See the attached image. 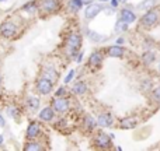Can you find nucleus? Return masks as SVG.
Wrapping results in <instances>:
<instances>
[{"instance_id": "obj_1", "label": "nucleus", "mask_w": 160, "mask_h": 151, "mask_svg": "<svg viewBox=\"0 0 160 151\" xmlns=\"http://www.w3.org/2000/svg\"><path fill=\"white\" fill-rule=\"evenodd\" d=\"M159 21H160V11L156 10L155 7L145 11V14L141 17V25L145 28H153L155 25L159 24Z\"/></svg>"}, {"instance_id": "obj_2", "label": "nucleus", "mask_w": 160, "mask_h": 151, "mask_svg": "<svg viewBox=\"0 0 160 151\" xmlns=\"http://www.w3.org/2000/svg\"><path fill=\"white\" fill-rule=\"evenodd\" d=\"M66 46L69 49V55L76 59V56L79 55V49L82 48V35L79 32L69 34V36L66 38Z\"/></svg>"}, {"instance_id": "obj_3", "label": "nucleus", "mask_w": 160, "mask_h": 151, "mask_svg": "<svg viewBox=\"0 0 160 151\" xmlns=\"http://www.w3.org/2000/svg\"><path fill=\"white\" fill-rule=\"evenodd\" d=\"M35 88H37V91H38L41 95H48V94L52 92L53 83H52V80L48 78V77H41V78L37 81Z\"/></svg>"}, {"instance_id": "obj_4", "label": "nucleus", "mask_w": 160, "mask_h": 151, "mask_svg": "<svg viewBox=\"0 0 160 151\" xmlns=\"http://www.w3.org/2000/svg\"><path fill=\"white\" fill-rule=\"evenodd\" d=\"M104 6L101 3H90L87 7L84 8V17L86 20H93L98 16L101 11H104Z\"/></svg>"}, {"instance_id": "obj_5", "label": "nucleus", "mask_w": 160, "mask_h": 151, "mask_svg": "<svg viewBox=\"0 0 160 151\" xmlns=\"http://www.w3.org/2000/svg\"><path fill=\"white\" fill-rule=\"evenodd\" d=\"M17 34V25L13 21H4L0 25V35L3 38H13Z\"/></svg>"}, {"instance_id": "obj_6", "label": "nucleus", "mask_w": 160, "mask_h": 151, "mask_svg": "<svg viewBox=\"0 0 160 151\" xmlns=\"http://www.w3.org/2000/svg\"><path fill=\"white\" fill-rule=\"evenodd\" d=\"M69 99L65 98V97H56L52 101V108L55 109L56 113H65L69 111Z\"/></svg>"}, {"instance_id": "obj_7", "label": "nucleus", "mask_w": 160, "mask_h": 151, "mask_svg": "<svg viewBox=\"0 0 160 151\" xmlns=\"http://www.w3.org/2000/svg\"><path fill=\"white\" fill-rule=\"evenodd\" d=\"M111 136L105 134V133H98V134L96 136V139H94V143H96V146L98 147V149H111V146H112V141H111Z\"/></svg>"}, {"instance_id": "obj_8", "label": "nucleus", "mask_w": 160, "mask_h": 151, "mask_svg": "<svg viewBox=\"0 0 160 151\" xmlns=\"http://www.w3.org/2000/svg\"><path fill=\"white\" fill-rule=\"evenodd\" d=\"M97 125L100 127H111L114 125V118L110 112H102L97 116Z\"/></svg>"}, {"instance_id": "obj_9", "label": "nucleus", "mask_w": 160, "mask_h": 151, "mask_svg": "<svg viewBox=\"0 0 160 151\" xmlns=\"http://www.w3.org/2000/svg\"><path fill=\"white\" fill-rule=\"evenodd\" d=\"M139 123V119L136 116H129V118H124L119 120V127L124 130H131V129H135Z\"/></svg>"}, {"instance_id": "obj_10", "label": "nucleus", "mask_w": 160, "mask_h": 151, "mask_svg": "<svg viewBox=\"0 0 160 151\" xmlns=\"http://www.w3.org/2000/svg\"><path fill=\"white\" fill-rule=\"evenodd\" d=\"M119 20L128 22V24H133L138 20V17H136V14L131 8H122L121 13H119Z\"/></svg>"}, {"instance_id": "obj_11", "label": "nucleus", "mask_w": 160, "mask_h": 151, "mask_svg": "<svg viewBox=\"0 0 160 151\" xmlns=\"http://www.w3.org/2000/svg\"><path fill=\"white\" fill-rule=\"evenodd\" d=\"M55 109H53L52 106H45L44 109H41V112H39V119H41L42 122H52L53 119H55Z\"/></svg>"}, {"instance_id": "obj_12", "label": "nucleus", "mask_w": 160, "mask_h": 151, "mask_svg": "<svg viewBox=\"0 0 160 151\" xmlns=\"http://www.w3.org/2000/svg\"><path fill=\"white\" fill-rule=\"evenodd\" d=\"M59 8L58 0H42V10L47 13H55Z\"/></svg>"}, {"instance_id": "obj_13", "label": "nucleus", "mask_w": 160, "mask_h": 151, "mask_svg": "<svg viewBox=\"0 0 160 151\" xmlns=\"http://www.w3.org/2000/svg\"><path fill=\"white\" fill-rule=\"evenodd\" d=\"M39 134H41V127H39V125L35 123V122L30 123V126L27 127V137L30 139V140H34V139H37Z\"/></svg>"}, {"instance_id": "obj_14", "label": "nucleus", "mask_w": 160, "mask_h": 151, "mask_svg": "<svg viewBox=\"0 0 160 151\" xmlns=\"http://www.w3.org/2000/svg\"><path fill=\"white\" fill-rule=\"evenodd\" d=\"M107 53L110 58H122L125 55V49L122 48V45H114V46H110L107 49Z\"/></svg>"}, {"instance_id": "obj_15", "label": "nucleus", "mask_w": 160, "mask_h": 151, "mask_svg": "<svg viewBox=\"0 0 160 151\" xmlns=\"http://www.w3.org/2000/svg\"><path fill=\"white\" fill-rule=\"evenodd\" d=\"M142 62H143L145 66H150V64H153L156 62V53L150 49L145 50V52L142 53Z\"/></svg>"}, {"instance_id": "obj_16", "label": "nucleus", "mask_w": 160, "mask_h": 151, "mask_svg": "<svg viewBox=\"0 0 160 151\" xmlns=\"http://www.w3.org/2000/svg\"><path fill=\"white\" fill-rule=\"evenodd\" d=\"M96 126H97L96 119H93L90 115H86L84 119H83V129H84L86 132H93V130L96 129Z\"/></svg>"}, {"instance_id": "obj_17", "label": "nucleus", "mask_w": 160, "mask_h": 151, "mask_svg": "<svg viewBox=\"0 0 160 151\" xmlns=\"http://www.w3.org/2000/svg\"><path fill=\"white\" fill-rule=\"evenodd\" d=\"M102 63V55L100 52H93L88 58V66L90 67H98Z\"/></svg>"}, {"instance_id": "obj_18", "label": "nucleus", "mask_w": 160, "mask_h": 151, "mask_svg": "<svg viewBox=\"0 0 160 151\" xmlns=\"http://www.w3.org/2000/svg\"><path fill=\"white\" fill-rule=\"evenodd\" d=\"M25 104H27V108L30 111L39 109V98H37L34 95H28L27 99H25Z\"/></svg>"}, {"instance_id": "obj_19", "label": "nucleus", "mask_w": 160, "mask_h": 151, "mask_svg": "<svg viewBox=\"0 0 160 151\" xmlns=\"http://www.w3.org/2000/svg\"><path fill=\"white\" fill-rule=\"evenodd\" d=\"M72 90H73V92H75L76 95H83V94L87 92L88 87H87V84H86L84 81H78L75 85H73Z\"/></svg>"}, {"instance_id": "obj_20", "label": "nucleus", "mask_w": 160, "mask_h": 151, "mask_svg": "<svg viewBox=\"0 0 160 151\" xmlns=\"http://www.w3.org/2000/svg\"><path fill=\"white\" fill-rule=\"evenodd\" d=\"M87 36L90 38L91 42H96V44H100V42H102V41L107 39V36L105 35L97 34V32H94V31H91V30H87Z\"/></svg>"}, {"instance_id": "obj_21", "label": "nucleus", "mask_w": 160, "mask_h": 151, "mask_svg": "<svg viewBox=\"0 0 160 151\" xmlns=\"http://www.w3.org/2000/svg\"><path fill=\"white\" fill-rule=\"evenodd\" d=\"M24 150L25 151H42V150H44V147H42L38 141L31 140V141H28V143L24 146Z\"/></svg>"}, {"instance_id": "obj_22", "label": "nucleus", "mask_w": 160, "mask_h": 151, "mask_svg": "<svg viewBox=\"0 0 160 151\" xmlns=\"http://www.w3.org/2000/svg\"><path fill=\"white\" fill-rule=\"evenodd\" d=\"M136 7H138V10H141V11H148V10L155 7V0H143V2H141Z\"/></svg>"}, {"instance_id": "obj_23", "label": "nucleus", "mask_w": 160, "mask_h": 151, "mask_svg": "<svg viewBox=\"0 0 160 151\" xmlns=\"http://www.w3.org/2000/svg\"><path fill=\"white\" fill-rule=\"evenodd\" d=\"M83 0H69V8L73 13H78L80 8H83Z\"/></svg>"}, {"instance_id": "obj_24", "label": "nucleus", "mask_w": 160, "mask_h": 151, "mask_svg": "<svg viewBox=\"0 0 160 151\" xmlns=\"http://www.w3.org/2000/svg\"><path fill=\"white\" fill-rule=\"evenodd\" d=\"M44 77H48V78H51L52 81H55V80L58 78V73L53 70V67L48 66V67H45V70H44Z\"/></svg>"}, {"instance_id": "obj_25", "label": "nucleus", "mask_w": 160, "mask_h": 151, "mask_svg": "<svg viewBox=\"0 0 160 151\" xmlns=\"http://www.w3.org/2000/svg\"><path fill=\"white\" fill-rule=\"evenodd\" d=\"M128 27H129L128 22L122 21V20H118L115 24V32H125V31H128Z\"/></svg>"}, {"instance_id": "obj_26", "label": "nucleus", "mask_w": 160, "mask_h": 151, "mask_svg": "<svg viewBox=\"0 0 160 151\" xmlns=\"http://www.w3.org/2000/svg\"><path fill=\"white\" fill-rule=\"evenodd\" d=\"M7 113L11 116V118L16 119V120H18L20 119V109H17V108H14V106L7 108Z\"/></svg>"}, {"instance_id": "obj_27", "label": "nucleus", "mask_w": 160, "mask_h": 151, "mask_svg": "<svg viewBox=\"0 0 160 151\" xmlns=\"http://www.w3.org/2000/svg\"><path fill=\"white\" fill-rule=\"evenodd\" d=\"M152 99L160 105V87H156L152 90Z\"/></svg>"}, {"instance_id": "obj_28", "label": "nucleus", "mask_w": 160, "mask_h": 151, "mask_svg": "<svg viewBox=\"0 0 160 151\" xmlns=\"http://www.w3.org/2000/svg\"><path fill=\"white\" fill-rule=\"evenodd\" d=\"M152 87H153V84H152L150 80H143V81L141 83V90L142 91H150Z\"/></svg>"}, {"instance_id": "obj_29", "label": "nucleus", "mask_w": 160, "mask_h": 151, "mask_svg": "<svg viewBox=\"0 0 160 151\" xmlns=\"http://www.w3.org/2000/svg\"><path fill=\"white\" fill-rule=\"evenodd\" d=\"M75 70H70V72H69V74H68L66 76V78H65V84H69V83L70 81H72V80H73V77H75Z\"/></svg>"}, {"instance_id": "obj_30", "label": "nucleus", "mask_w": 160, "mask_h": 151, "mask_svg": "<svg viewBox=\"0 0 160 151\" xmlns=\"http://www.w3.org/2000/svg\"><path fill=\"white\" fill-rule=\"evenodd\" d=\"M30 7L32 8V10H35V8H37V4H35V2H30V3H27V4H25V6H24V7H22V8H24V10H30Z\"/></svg>"}, {"instance_id": "obj_31", "label": "nucleus", "mask_w": 160, "mask_h": 151, "mask_svg": "<svg viewBox=\"0 0 160 151\" xmlns=\"http://www.w3.org/2000/svg\"><path fill=\"white\" fill-rule=\"evenodd\" d=\"M66 94V88L65 87H61L58 91H56V97H63Z\"/></svg>"}, {"instance_id": "obj_32", "label": "nucleus", "mask_w": 160, "mask_h": 151, "mask_svg": "<svg viewBox=\"0 0 160 151\" xmlns=\"http://www.w3.org/2000/svg\"><path fill=\"white\" fill-rule=\"evenodd\" d=\"M110 3H111V7H112V8H117V7H118V4H121V3H119V0H110Z\"/></svg>"}, {"instance_id": "obj_33", "label": "nucleus", "mask_w": 160, "mask_h": 151, "mask_svg": "<svg viewBox=\"0 0 160 151\" xmlns=\"http://www.w3.org/2000/svg\"><path fill=\"white\" fill-rule=\"evenodd\" d=\"M124 42H125V39L122 38V36H119V38L115 41V44H117V45H124Z\"/></svg>"}, {"instance_id": "obj_34", "label": "nucleus", "mask_w": 160, "mask_h": 151, "mask_svg": "<svg viewBox=\"0 0 160 151\" xmlns=\"http://www.w3.org/2000/svg\"><path fill=\"white\" fill-rule=\"evenodd\" d=\"M4 126H6V120H4V118L0 115V127H4Z\"/></svg>"}, {"instance_id": "obj_35", "label": "nucleus", "mask_w": 160, "mask_h": 151, "mask_svg": "<svg viewBox=\"0 0 160 151\" xmlns=\"http://www.w3.org/2000/svg\"><path fill=\"white\" fill-rule=\"evenodd\" d=\"M82 59H83V53H79V56H78V59H76V62H82Z\"/></svg>"}, {"instance_id": "obj_36", "label": "nucleus", "mask_w": 160, "mask_h": 151, "mask_svg": "<svg viewBox=\"0 0 160 151\" xmlns=\"http://www.w3.org/2000/svg\"><path fill=\"white\" fill-rule=\"evenodd\" d=\"M3 141H4V139H3V136L0 134V144H3Z\"/></svg>"}, {"instance_id": "obj_37", "label": "nucleus", "mask_w": 160, "mask_h": 151, "mask_svg": "<svg viewBox=\"0 0 160 151\" xmlns=\"http://www.w3.org/2000/svg\"><path fill=\"white\" fill-rule=\"evenodd\" d=\"M128 0H119V3H121V4H124V3H127Z\"/></svg>"}, {"instance_id": "obj_38", "label": "nucleus", "mask_w": 160, "mask_h": 151, "mask_svg": "<svg viewBox=\"0 0 160 151\" xmlns=\"http://www.w3.org/2000/svg\"><path fill=\"white\" fill-rule=\"evenodd\" d=\"M98 2H101V3H102V2H110V0H98Z\"/></svg>"}, {"instance_id": "obj_39", "label": "nucleus", "mask_w": 160, "mask_h": 151, "mask_svg": "<svg viewBox=\"0 0 160 151\" xmlns=\"http://www.w3.org/2000/svg\"><path fill=\"white\" fill-rule=\"evenodd\" d=\"M0 83H2V76H0Z\"/></svg>"}, {"instance_id": "obj_40", "label": "nucleus", "mask_w": 160, "mask_h": 151, "mask_svg": "<svg viewBox=\"0 0 160 151\" xmlns=\"http://www.w3.org/2000/svg\"><path fill=\"white\" fill-rule=\"evenodd\" d=\"M159 72H160V63H159Z\"/></svg>"}, {"instance_id": "obj_41", "label": "nucleus", "mask_w": 160, "mask_h": 151, "mask_svg": "<svg viewBox=\"0 0 160 151\" xmlns=\"http://www.w3.org/2000/svg\"><path fill=\"white\" fill-rule=\"evenodd\" d=\"M0 2H6V0H0Z\"/></svg>"}]
</instances>
